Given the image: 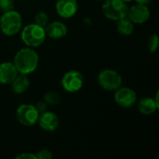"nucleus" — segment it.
Segmentation results:
<instances>
[{
    "mask_svg": "<svg viewBox=\"0 0 159 159\" xmlns=\"http://www.w3.org/2000/svg\"><path fill=\"white\" fill-rule=\"evenodd\" d=\"M18 74L19 73L13 62L4 61L0 63V84H10Z\"/></svg>",
    "mask_w": 159,
    "mask_h": 159,
    "instance_id": "obj_13",
    "label": "nucleus"
},
{
    "mask_svg": "<svg viewBox=\"0 0 159 159\" xmlns=\"http://www.w3.org/2000/svg\"><path fill=\"white\" fill-rule=\"evenodd\" d=\"M37 123L43 130L48 132H52L58 129L60 120L55 113L47 110L46 112L39 115Z\"/></svg>",
    "mask_w": 159,
    "mask_h": 159,
    "instance_id": "obj_10",
    "label": "nucleus"
},
{
    "mask_svg": "<svg viewBox=\"0 0 159 159\" xmlns=\"http://www.w3.org/2000/svg\"><path fill=\"white\" fill-rule=\"evenodd\" d=\"M78 9L77 0H57L56 11L63 19H69L75 15Z\"/></svg>",
    "mask_w": 159,
    "mask_h": 159,
    "instance_id": "obj_11",
    "label": "nucleus"
},
{
    "mask_svg": "<svg viewBox=\"0 0 159 159\" xmlns=\"http://www.w3.org/2000/svg\"><path fill=\"white\" fill-rule=\"evenodd\" d=\"M13 63L19 74L30 75L38 67L39 57L34 48L26 47L20 48L14 56Z\"/></svg>",
    "mask_w": 159,
    "mask_h": 159,
    "instance_id": "obj_1",
    "label": "nucleus"
},
{
    "mask_svg": "<svg viewBox=\"0 0 159 159\" xmlns=\"http://www.w3.org/2000/svg\"><path fill=\"white\" fill-rule=\"evenodd\" d=\"M10 85H11V88H12V90L14 91V93L22 94L28 89V88L30 86V80H29L27 75L18 74L16 75V77L12 80Z\"/></svg>",
    "mask_w": 159,
    "mask_h": 159,
    "instance_id": "obj_15",
    "label": "nucleus"
},
{
    "mask_svg": "<svg viewBox=\"0 0 159 159\" xmlns=\"http://www.w3.org/2000/svg\"><path fill=\"white\" fill-rule=\"evenodd\" d=\"M43 100H44V102L47 104H49V105H57L61 102V96L56 91H48V92L45 93Z\"/></svg>",
    "mask_w": 159,
    "mask_h": 159,
    "instance_id": "obj_17",
    "label": "nucleus"
},
{
    "mask_svg": "<svg viewBox=\"0 0 159 159\" xmlns=\"http://www.w3.org/2000/svg\"><path fill=\"white\" fill-rule=\"evenodd\" d=\"M103 15L111 20L117 21L128 15V3L122 0H106L102 6Z\"/></svg>",
    "mask_w": 159,
    "mask_h": 159,
    "instance_id": "obj_4",
    "label": "nucleus"
},
{
    "mask_svg": "<svg viewBox=\"0 0 159 159\" xmlns=\"http://www.w3.org/2000/svg\"><path fill=\"white\" fill-rule=\"evenodd\" d=\"M39 113L35 106L29 103L20 105L16 110V118L18 122L23 126L31 127L37 123Z\"/></svg>",
    "mask_w": 159,
    "mask_h": 159,
    "instance_id": "obj_6",
    "label": "nucleus"
},
{
    "mask_svg": "<svg viewBox=\"0 0 159 159\" xmlns=\"http://www.w3.org/2000/svg\"><path fill=\"white\" fill-rule=\"evenodd\" d=\"M84 85L83 75L76 70H71L64 74L61 78V87L63 89L70 93L79 91Z\"/></svg>",
    "mask_w": 159,
    "mask_h": 159,
    "instance_id": "obj_7",
    "label": "nucleus"
},
{
    "mask_svg": "<svg viewBox=\"0 0 159 159\" xmlns=\"http://www.w3.org/2000/svg\"><path fill=\"white\" fill-rule=\"evenodd\" d=\"M14 9V0H0V10L7 12Z\"/></svg>",
    "mask_w": 159,
    "mask_h": 159,
    "instance_id": "obj_20",
    "label": "nucleus"
},
{
    "mask_svg": "<svg viewBox=\"0 0 159 159\" xmlns=\"http://www.w3.org/2000/svg\"><path fill=\"white\" fill-rule=\"evenodd\" d=\"M133 1H135V2H136V4H140V5H145V6L149 5V4L152 2V0H133Z\"/></svg>",
    "mask_w": 159,
    "mask_h": 159,
    "instance_id": "obj_24",
    "label": "nucleus"
},
{
    "mask_svg": "<svg viewBox=\"0 0 159 159\" xmlns=\"http://www.w3.org/2000/svg\"><path fill=\"white\" fill-rule=\"evenodd\" d=\"M158 108V105L157 104L155 99L151 97L142 98L137 102V109L143 116L153 115Z\"/></svg>",
    "mask_w": 159,
    "mask_h": 159,
    "instance_id": "obj_14",
    "label": "nucleus"
},
{
    "mask_svg": "<svg viewBox=\"0 0 159 159\" xmlns=\"http://www.w3.org/2000/svg\"><path fill=\"white\" fill-rule=\"evenodd\" d=\"M45 32L47 36H48L49 38L60 39L67 34L68 29L63 22L55 20L48 23V25L45 27Z\"/></svg>",
    "mask_w": 159,
    "mask_h": 159,
    "instance_id": "obj_12",
    "label": "nucleus"
},
{
    "mask_svg": "<svg viewBox=\"0 0 159 159\" xmlns=\"http://www.w3.org/2000/svg\"><path fill=\"white\" fill-rule=\"evenodd\" d=\"M17 159H36L35 154H32V153H21L20 155L16 157Z\"/></svg>",
    "mask_w": 159,
    "mask_h": 159,
    "instance_id": "obj_23",
    "label": "nucleus"
},
{
    "mask_svg": "<svg viewBox=\"0 0 159 159\" xmlns=\"http://www.w3.org/2000/svg\"><path fill=\"white\" fill-rule=\"evenodd\" d=\"M134 26L135 24L128 17H125L116 21V30L118 34L123 36L130 35L134 31Z\"/></svg>",
    "mask_w": 159,
    "mask_h": 159,
    "instance_id": "obj_16",
    "label": "nucleus"
},
{
    "mask_svg": "<svg viewBox=\"0 0 159 159\" xmlns=\"http://www.w3.org/2000/svg\"><path fill=\"white\" fill-rule=\"evenodd\" d=\"M34 106H35L36 110L38 111L39 115H40V114H42V113H44V112H46V111L48 110V108H47L48 104H47L44 101H43V102H37Z\"/></svg>",
    "mask_w": 159,
    "mask_h": 159,
    "instance_id": "obj_22",
    "label": "nucleus"
},
{
    "mask_svg": "<svg viewBox=\"0 0 159 159\" xmlns=\"http://www.w3.org/2000/svg\"><path fill=\"white\" fill-rule=\"evenodd\" d=\"M115 102L117 105L123 108H130L137 102L136 92L128 87H120L115 90Z\"/></svg>",
    "mask_w": 159,
    "mask_h": 159,
    "instance_id": "obj_8",
    "label": "nucleus"
},
{
    "mask_svg": "<svg viewBox=\"0 0 159 159\" xmlns=\"http://www.w3.org/2000/svg\"><path fill=\"white\" fill-rule=\"evenodd\" d=\"M127 17L134 24H142L146 22L150 18V10L147 6L136 4L129 7Z\"/></svg>",
    "mask_w": 159,
    "mask_h": 159,
    "instance_id": "obj_9",
    "label": "nucleus"
},
{
    "mask_svg": "<svg viewBox=\"0 0 159 159\" xmlns=\"http://www.w3.org/2000/svg\"><path fill=\"white\" fill-rule=\"evenodd\" d=\"M48 22H49V17H48V15L46 12H44V11L38 12V13L35 15V17H34V23H36V24H38V25L44 27V28L48 25Z\"/></svg>",
    "mask_w": 159,
    "mask_h": 159,
    "instance_id": "obj_18",
    "label": "nucleus"
},
{
    "mask_svg": "<svg viewBox=\"0 0 159 159\" xmlns=\"http://www.w3.org/2000/svg\"><path fill=\"white\" fill-rule=\"evenodd\" d=\"M22 25V19L20 14L12 9L7 12H3L0 17V30L7 36H13L17 34Z\"/></svg>",
    "mask_w": 159,
    "mask_h": 159,
    "instance_id": "obj_3",
    "label": "nucleus"
},
{
    "mask_svg": "<svg viewBox=\"0 0 159 159\" xmlns=\"http://www.w3.org/2000/svg\"><path fill=\"white\" fill-rule=\"evenodd\" d=\"M122 1H124V2H126V3H129V2H131V1H133V0H122Z\"/></svg>",
    "mask_w": 159,
    "mask_h": 159,
    "instance_id": "obj_25",
    "label": "nucleus"
},
{
    "mask_svg": "<svg viewBox=\"0 0 159 159\" xmlns=\"http://www.w3.org/2000/svg\"><path fill=\"white\" fill-rule=\"evenodd\" d=\"M158 35H157V34H152V35L149 37V40H148V49H149V52H150V53L156 52L157 49V48H158Z\"/></svg>",
    "mask_w": 159,
    "mask_h": 159,
    "instance_id": "obj_19",
    "label": "nucleus"
},
{
    "mask_svg": "<svg viewBox=\"0 0 159 159\" xmlns=\"http://www.w3.org/2000/svg\"><path fill=\"white\" fill-rule=\"evenodd\" d=\"M35 157H36V159H51L52 154L48 149H42L35 154Z\"/></svg>",
    "mask_w": 159,
    "mask_h": 159,
    "instance_id": "obj_21",
    "label": "nucleus"
},
{
    "mask_svg": "<svg viewBox=\"0 0 159 159\" xmlns=\"http://www.w3.org/2000/svg\"><path fill=\"white\" fill-rule=\"evenodd\" d=\"M20 38L26 47L36 48L45 42L47 34L44 27L36 23H30L22 29L20 33Z\"/></svg>",
    "mask_w": 159,
    "mask_h": 159,
    "instance_id": "obj_2",
    "label": "nucleus"
},
{
    "mask_svg": "<svg viewBox=\"0 0 159 159\" xmlns=\"http://www.w3.org/2000/svg\"><path fill=\"white\" fill-rule=\"evenodd\" d=\"M97 80L100 87L108 91H115L122 86V76L118 72L113 69H104L101 71Z\"/></svg>",
    "mask_w": 159,
    "mask_h": 159,
    "instance_id": "obj_5",
    "label": "nucleus"
}]
</instances>
